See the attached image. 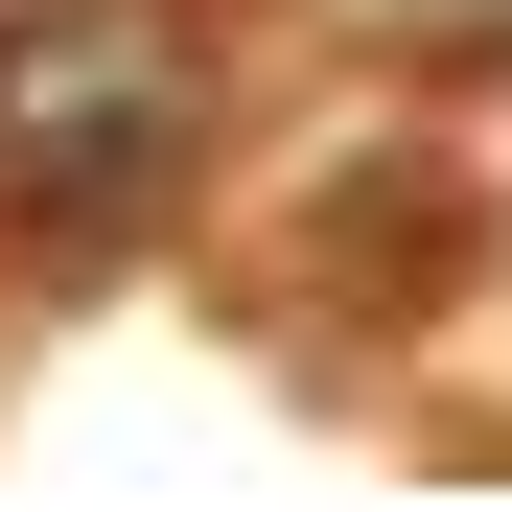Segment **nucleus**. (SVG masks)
<instances>
[{
    "mask_svg": "<svg viewBox=\"0 0 512 512\" xmlns=\"http://www.w3.org/2000/svg\"><path fill=\"white\" fill-rule=\"evenodd\" d=\"M187 117H210V70L140 24V0H24V24H0V210L47 256H117L187 187Z\"/></svg>",
    "mask_w": 512,
    "mask_h": 512,
    "instance_id": "1",
    "label": "nucleus"
}]
</instances>
